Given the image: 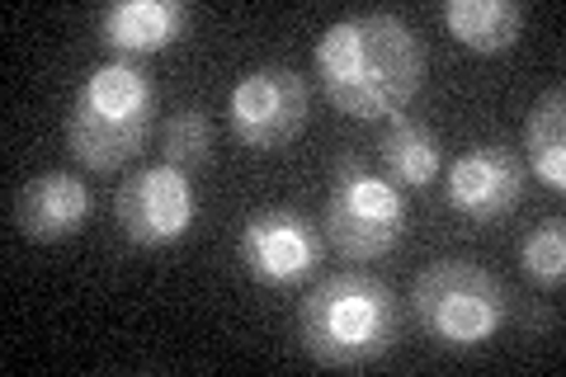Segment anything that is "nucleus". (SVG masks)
<instances>
[{
    "mask_svg": "<svg viewBox=\"0 0 566 377\" xmlns=\"http://www.w3.org/2000/svg\"><path fill=\"white\" fill-rule=\"evenodd\" d=\"M524 185H528L524 156L515 147H505V142H486V147H472L468 156L453 160L444 193L458 218L491 227L524 203Z\"/></svg>",
    "mask_w": 566,
    "mask_h": 377,
    "instance_id": "9",
    "label": "nucleus"
},
{
    "mask_svg": "<svg viewBox=\"0 0 566 377\" xmlns=\"http://www.w3.org/2000/svg\"><path fill=\"white\" fill-rule=\"evenodd\" d=\"M520 269L538 289H562L566 279V222L547 218L520 241Z\"/></svg>",
    "mask_w": 566,
    "mask_h": 377,
    "instance_id": "16",
    "label": "nucleus"
},
{
    "mask_svg": "<svg viewBox=\"0 0 566 377\" xmlns=\"http://www.w3.org/2000/svg\"><path fill=\"white\" fill-rule=\"evenodd\" d=\"M524 156L547 189H566V90L553 85L524 118Z\"/></svg>",
    "mask_w": 566,
    "mask_h": 377,
    "instance_id": "14",
    "label": "nucleus"
},
{
    "mask_svg": "<svg viewBox=\"0 0 566 377\" xmlns=\"http://www.w3.org/2000/svg\"><path fill=\"white\" fill-rule=\"evenodd\" d=\"M161 147H166V166H180L185 175L212 166V151H218V133H212V118L199 109V104H180V109L166 118Z\"/></svg>",
    "mask_w": 566,
    "mask_h": 377,
    "instance_id": "15",
    "label": "nucleus"
},
{
    "mask_svg": "<svg viewBox=\"0 0 566 377\" xmlns=\"http://www.w3.org/2000/svg\"><path fill=\"white\" fill-rule=\"evenodd\" d=\"M322 95L340 109L345 118L374 123L392 118L420 95L424 85V43L401 14H354L322 33L312 52Z\"/></svg>",
    "mask_w": 566,
    "mask_h": 377,
    "instance_id": "1",
    "label": "nucleus"
},
{
    "mask_svg": "<svg viewBox=\"0 0 566 377\" xmlns=\"http://www.w3.org/2000/svg\"><path fill=\"white\" fill-rule=\"evenodd\" d=\"M397 297L374 274H326L297 307V335L312 364L364 368L397 345Z\"/></svg>",
    "mask_w": 566,
    "mask_h": 377,
    "instance_id": "3",
    "label": "nucleus"
},
{
    "mask_svg": "<svg viewBox=\"0 0 566 377\" xmlns=\"http://www.w3.org/2000/svg\"><path fill=\"white\" fill-rule=\"evenodd\" d=\"M411 307L420 331L444 349H482L486 339L501 335L510 316L505 283L491 269L472 260H434L430 269H420Z\"/></svg>",
    "mask_w": 566,
    "mask_h": 377,
    "instance_id": "4",
    "label": "nucleus"
},
{
    "mask_svg": "<svg viewBox=\"0 0 566 377\" xmlns=\"http://www.w3.org/2000/svg\"><path fill=\"white\" fill-rule=\"evenodd\" d=\"M189 24V10L180 0H118L95 14V39L118 52V57H151L170 43H180V33Z\"/></svg>",
    "mask_w": 566,
    "mask_h": 377,
    "instance_id": "11",
    "label": "nucleus"
},
{
    "mask_svg": "<svg viewBox=\"0 0 566 377\" xmlns=\"http://www.w3.org/2000/svg\"><path fill=\"white\" fill-rule=\"evenodd\" d=\"M237 260L264 289H293L322 264V231L297 208H255L241 222Z\"/></svg>",
    "mask_w": 566,
    "mask_h": 377,
    "instance_id": "6",
    "label": "nucleus"
},
{
    "mask_svg": "<svg viewBox=\"0 0 566 377\" xmlns=\"http://www.w3.org/2000/svg\"><path fill=\"white\" fill-rule=\"evenodd\" d=\"M378 160H382L387 185L424 189L439 175V166H444V147H439L434 128H424V123L406 118V114H392L382 128V142H378Z\"/></svg>",
    "mask_w": 566,
    "mask_h": 377,
    "instance_id": "12",
    "label": "nucleus"
},
{
    "mask_svg": "<svg viewBox=\"0 0 566 377\" xmlns=\"http://www.w3.org/2000/svg\"><path fill=\"white\" fill-rule=\"evenodd\" d=\"M156 118V81L142 62L114 57L95 66L76 90L62 123V142L76 166L109 175L147 147Z\"/></svg>",
    "mask_w": 566,
    "mask_h": 377,
    "instance_id": "2",
    "label": "nucleus"
},
{
    "mask_svg": "<svg viewBox=\"0 0 566 377\" xmlns=\"http://www.w3.org/2000/svg\"><path fill=\"white\" fill-rule=\"evenodd\" d=\"M91 218V189L71 170H43L14 193V227L24 241L57 245L71 241Z\"/></svg>",
    "mask_w": 566,
    "mask_h": 377,
    "instance_id": "10",
    "label": "nucleus"
},
{
    "mask_svg": "<svg viewBox=\"0 0 566 377\" xmlns=\"http://www.w3.org/2000/svg\"><path fill=\"white\" fill-rule=\"evenodd\" d=\"M322 231L345 260L392 255L401 231H406V193L349 156V160H340V170H335Z\"/></svg>",
    "mask_w": 566,
    "mask_h": 377,
    "instance_id": "5",
    "label": "nucleus"
},
{
    "mask_svg": "<svg viewBox=\"0 0 566 377\" xmlns=\"http://www.w3.org/2000/svg\"><path fill=\"white\" fill-rule=\"evenodd\" d=\"M114 218L123 237L142 250L175 245L199 218V193L180 166H142L118 185Z\"/></svg>",
    "mask_w": 566,
    "mask_h": 377,
    "instance_id": "7",
    "label": "nucleus"
},
{
    "mask_svg": "<svg viewBox=\"0 0 566 377\" xmlns=\"http://www.w3.org/2000/svg\"><path fill=\"white\" fill-rule=\"evenodd\" d=\"M312 85L293 66H260L232 90V133L251 151H279L303 137Z\"/></svg>",
    "mask_w": 566,
    "mask_h": 377,
    "instance_id": "8",
    "label": "nucleus"
},
{
    "mask_svg": "<svg viewBox=\"0 0 566 377\" xmlns=\"http://www.w3.org/2000/svg\"><path fill=\"white\" fill-rule=\"evenodd\" d=\"M444 24L463 48L472 52H510L524 33V6L520 0H449Z\"/></svg>",
    "mask_w": 566,
    "mask_h": 377,
    "instance_id": "13",
    "label": "nucleus"
}]
</instances>
